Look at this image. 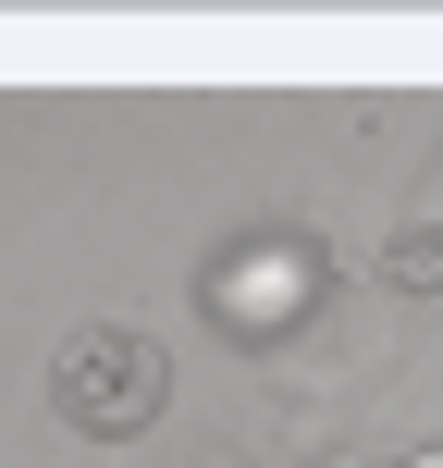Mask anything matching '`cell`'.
Returning a JSON list of instances; mask_svg holds the SVG:
<instances>
[{
    "mask_svg": "<svg viewBox=\"0 0 443 468\" xmlns=\"http://www.w3.org/2000/svg\"><path fill=\"white\" fill-rule=\"evenodd\" d=\"M161 395H173V357L148 346L136 321H87L49 357V407H62L87 444H136V431L161 420Z\"/></svg>",
    "mask_w": 443,
    "mask_h": 468,
    "instance_id": "obj_1",
    "label": "cell"
},
{
    "mask_svg": "<svg viewBox=\"0 0 443 468\" xmlns=\"http://www.w3.org/2000/svg\"><path fill=\"white\" fill-rule=\"evenodd\" d=\"M382 271H395L406 296H431V283H443V222H406L395 247H382Z\"/></svg>",
    "mask_w": 443,
    "mask_h": 468,
    "instance_id": "obj_2",
    "label": "cell"
}]
</instances>
